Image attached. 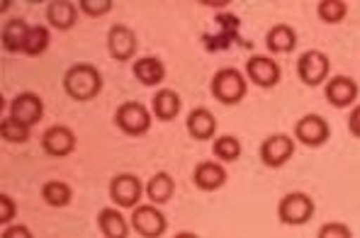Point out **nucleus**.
<instances>
[{"label": "nucleus", "instance_id": "nucleus-20", "mask_svg": "<svg viewBox=\"0 0 360 238\" xmlns=\"http://www.w3.org/2000/svg\"><path fill=\"white\" fill-rule=\"evenodd\" d=\"M131 73H134V78L141 83V86L156 88V86H161V83L166 81L168 71H166V63L158 59V56H141V59L134 61Z\"/></svg>", "mask_w": 360, "mask_h": 238}, {"label": "nucleus", "instance_id": "nucleus-30", "mask_svg": "<svg viewBox=\"0 0 360 238\" xmlns=\"http://www.w3.org/2000/svg\"><path fill=\"white\" fill-rule=\"evenodd\" d=\"M78 8H81L88 18H103V15H108L110 10L115 8V3L112 0H81Z\"/></svg>", "mask_w": 360, "mask_h": 238}, {"label": "nucleus", "instance_id": "nucleus-31", "mask_svg": "<svg viewBox=\"0 0 360 238\" xmlns=\"http://www.w3.org/2000/svg\"><path fill=\"white\" fill-rule=\"evenodd\" d=\"M316 238H353V231L351 226L341 224V221H326V224H321Z\"/></svg>", "mask_w": 360, "mask_h": 238}, {"label": "nucleus", "instance_id": "nucleus-12", "mask_svg": "<svg viewBox=\"0 0 360 238\" xmlns=\"http://www.w3.org/2000/svg\"><path fill=\"white\" fill-rule=\"evenodd\" d=\"M360 95V86L356 78L351 76H333L326 81L324 86V98L331 107L346 110V107H356Z\"/></svg>", "mask_w": 360, "mask_h": 238}, {"label": "nucleus", "instance_id": "nucleus-4", "mask_svg": "<svg viewBox=\"0 0 360 238\" xmlns=\"http://www.w3.org/2000/svg\"><path fill=\"white\" fill-rule=\"evenodd\" d=\"M110 202L120 209H136L146 194V183L134 173H117L110 180Z\"/></svg>", "mask_w": 360, "mask_h": 238}, {"label": "nucleus", "instance_id": "nucleus-13", "mask_svg": "<svg viewBox=\"0 0 360 238\" xmlns=\"http://www.w3.org/2000/svg\"><path fill=\"white\" fill-rule=\"evenodd\" d=\"M136 49H139V41H136V34L131 27H127V25H112L108 29V54L115 61L120 63L131 61Z\"/></svg>", "mask_w": 360, "mask_h": 238}, {"label": "nucleus", "instance_id": "nucleus-27", "mask_svg": "<svg viewBox=\"0 0 360 238\" xmlns=\"http://www.w3.org/2000/svg\"><path fill=\"white\" fill-rule=\"evenodd\" d=\"M49 44H51L49 27H44V25H32L22 54L25 56H41L46 49H49Z\"/></svg>", "mask_w": 360, "mask_h": 238}, {"label": "nucleus", "instance_id": "nucleus-7", "mask_svg": "<svg viewBox=\"0 0 360 238\" xmlns=\"http://www.w3.org/2000/svg\"><path fill=\"white\" fill-rule=\"evenodd\" d=\"M331 73V59L319 49H307L297 59V76L307 88L326 86Z\"/></svg>", "mask_w": 360, "mask_h": 238}, {"label": "nucleus", "instance_id": "nucleus-33", "mask_svg": "<svg viewBox=\"0 0 360 238\" xmlns=\"http://www.w3.org/2000/svg\"><path fill=\"white\" fill-rule=\"evenodd\" d=\"M0 238H34V236H32V231L25 224H10L3 229V236Z\"/></svg>", "mask_w": 360, "mask_h": 238}, {"label": "nucleus", "instance_id": "nucleus-35", "mask_svg": "<svg viewBox=\"0 0 360 238\" xmlns=\"http://www.w3.org/2000/svg\"><path fill=\"white\" fill-rule=\"evenodd\" d=\"M173 238H200V236L195 234V231H180V234H176Z\"/></svg>", "mask_w": 360, "mask_h": 238}, {"label": "nucleus", "instance_id": "nucleus-32", "mask_svg": "<svg viewBox=\"0 0 360 238\" xmlns=\"http://www.w3.org/2000/svg\"><path fill=\"white\" fill-rule=\"evenodd\" d=\"M18 216V204H15L13 197L8 194H0V224L3 226H10Z\"/></svg>", "mask_w": 360, "mask_h": 238}, {"label": "nucleus", "instance_id": "nucleus-18", "mask_svg": "<svg viewBox=\"0 0 360 238\" xmlns=\"http://www.w3.org/2000/svg\"><path fill=\"white\" fill-rule=\"evenodd\" d=\"M183 112V100L173 88H161L151 98V114L158 121H173Z\"/></svg>", "mask_w": 360, "mask_h": 238}, {"label": "nucleus", "instance_id": "nucleus-1", "mask_svg": "<svg viewBox=\"0 0 360 238\" xmlns=\"http://www.w3.org/2000/svg\"><path fill=\"white\" fill-rule=\"evenodd\" d=\"M63 93L76 103H90L103 93V73L93 63H73L63 73Z\"/></svg>", "mask_w": 360, "mask_h": 238}, {"label": "nucleus", "instance_id": "nucleus-14", "mask_svg": "<svg viewBox=\"0 0 360 238\" xmlns=\"http://www.w3.org/2000/svg\"><path fill=\"white\" fill-rule=\"evenodd\" d=\"M10 117L22 121L27 126H34L44 119V100L39 98L37 93H18L10 103Z\"/></svg>", "mask_w": 360, "mask_h": 238}, {"label": "nucleus", "instance_id": "nucleus-5", "mask_svg": "<svg viewBox=\"0 0 360 238\" xmlns=\"http://www.w3.org/2000/svg\"><path fill=\"white\" fill-rule=\"evenodd\" d=\"M314 211H316L314 199L307 192H300V190L283 194V199L278 202V219H280V224H285V226L309 224Z\"/></svg>", "mask_w": 360, "mask_h": 238}, {"label": "nucleus", "instance_id": "nucleus-8", "mask_svg": "<svg viewBox=\"0 0 360 238\" xmlns=\"http://www.w3.org/2000/svg\"><path fill=\"white\" fill-rule=\"evenodd\" d=\"M131 231H136L141 238H161L168 231V219L156 204H139L136 209H131L129 216Z\"/></svg>", "mask_w": 360, "mask_h": 238}, {"label": "nucleus", "instance_id": "nucleus-9", "mask_svg": "<svg viewBox=\"0 0 360 238\" xmlns=\"http://www.w3.org/2000/svg\"><path fill=\"white\" fill-rule=\"evenodd\" d=\"M243 76L248 78V83L258 88H275L283 78V68L273 56H263V54H253L248 56V61L243 63Z\"/></svg>", "mask_w": 360, "mask_h": 238}, {"label": "nucleus", "instance_id": "nucleus-26", "mask_svg": "<svg viewBox=\"0 0 360 238\" xmlns=\"http://www.w3.org/2000/svg\"><path fill=\"white\" fill-rule=\"evenodd\" d=\"M73 192L71 187H68L66 183H61V180H49V183L41 185V199H44L49 207H66L68 202H71Z\"/></svg>", "mask_w": 360, "mask_h": 238}, {"label": "nucleus", "instance_id": "nucleus-21", "mask_svg": "<svg viewBox=\"0 0 360 238\" xmlns=\"http://www.w3.org/2000/svg\"><path fill=\"white\" fill-rule=\"evenodd\" d=\"M176 194V180H173L171 173L158 171L146 180V199L149 204H156V207H163L168 204Z\"/></svg>", "mask_w": 360, "mask_h": 238}, {"label": "nucleus", "instance_id": "nucleus-24", "mask_svg": "<svg viewBox=\"0 0 360 238\" xmlns=\"http://www.w3.org/2000/svg\"><path fill=\"white\" fill-rule=\"evenodd\" d=\"M46 20L56 29H73L78 22V5L71 0H51L46 5Z\"/></svg>", "mask_w": 360, "mask_h": 238}, {"label": "nucleus", "instance_id": "nucleus-23", "mask_svg": "<svg viewBox=\"0 0 360 238\" xmlns=\"http://www.w3.org/2000/svg\"><path fill=\"white\" fill-rule=\"evenodd\" d=\"M297 46V32L290 25H273L266 34V49L273 56L278 54H292Z\"/></svg>", "mask_w": 360, "mask_h": 238}, {"label": "nucleus", "instance_id": "nucleus-15", "mask_svg": "<svg viewBox=\"0 0 360 238\" xmlns=\"http://www.w3.org/2000/svg\"><path fill=\"white\" fill-rule=\"evenodd\" d=\"M41 149L51 158L71 156L76 151V134L71 126L66 124H51L49 129L41 134Z\"/></svg>", "mask_w": 360, "mask_h": 238}, {"label": "nucleus", "instance_id": "nucleus-19", "mask_svg": "<svg viewBox=\"0 0 360 238\" xmlns=\"http://www.w3.org/2000/svg\"><path fill=\"white\" fill-rule=\"evenodd\" d=\"M98 229L105 238H129L131 224L120 207H103L98 211Z\"/></svg>", "mask_w": 360, "mask_h": 238}, {"label": "nucleus", "instance_id": "nucleus-29", "mask_svg": "<svg viewBox=\"0 0 360 238\" xmlns=\"http://www.w3.org/2000/svg\"><path fill=\"white\" fill-rule=\"evenodd\" d=\"M30 134H32V126L22 124V121L13 117H5L0 121V136L8 144H25V141H30Z\"/></svg>", "mask_w": 360, "mask_h": 238}, {"label": "nucleus", "instance_id": "nucleus-17", "mask_svg": "<svg viewBox=\"0 0 360 238\" xmlns=\"http://www.w3.org/2000/svg\"><path fill=\"white\" fill-rule=\"evenodd\" d=\"M185 129L195 141H214L217 139V117L207 107H195L185 117Z\"/></svg>", "mask_w": 360, "mask_h": 238}, {"label": "nucleus", "instance_id": "nucleus-34", "mask_svg": "<svg viewBox=\"0 0 360 238\" xmlns=\"http://www.w3.org/2000/svg\"><path fill=\"white\" fill-rule=\"evenodd\" d=\"M348 131H351V136L360 139V105H356L348 114Z\"/></svg>", "mask_w": 360, "mask_h": 238}, {"label": "nucleus", "instance_id": "nucleus-3", "mask_svg": "<svg viewBox=\"0 0 360 238\" xmlns=\"http://www.w3.org/2000/svg\"><path fill=\"white\" fill-rule=\"evenodd\" d=\"M210 90H212V98L221 105H239L248 93V78L243 76V71L234 66H224L212 76V83H210Z\"/></svg>", "mask_w": 360, "mask_h": 238}, {"label": "nucleus", "instance_id": "nucleus-2", "mask_svg": "<svg viewBox=\"0 0 360 238\" xmlns=\"http://www.w3.org/2000/svg\"><path fill=\"white\" fill-rule=\"evenodd\" d=\"M214 25L217 29L214 32H207V34H202V44L207 51H226L231 49V44H239L243 49H251V41H246L241 37V20L236 18L234 13H229V10H224V13L214 15Z\"/></svg>", "mask_w": 360, "mask_h": 238}, {"label": "nucleus", "instance_id": "nucleus-10", "mask_svg": "<svg viewBox=\"0 0 360 238\" xmlns=\"http://www.w3.org/2000/svg\"><path fill=\"white\" fill-rule=\"evenodd\" d=\"M331 139V126L321 114L309 112L304 117L297 119L295 124V141L302 146H309V149H319L326 141Z\"/></svg>", "mask_w": 360, "mask_h": 238}, {"label": "nucleus", "instance_id": "nucleus-11", "mask_svg": "<svg viewBox=\"0 0 360 238\" xmlns=\"http://www.w3.org/2000/svg\"><path fill=\"white\" fill-rule=\"evenodd\" d=\"M295 151H297V141L288 134H270L261 144V161L266 168H283L292 161Z\"/></svg>", "mask_w": 360, "mask_h": 238}, {"label": "nucleus", "instance_id": "nucleus-16", "mask_svg": "<svg viewBox=\"0 0 360 238\" xmlns=\"http://www.w3.org/2000/svg\"><path fill=\"white\" fill-rule=\"evenodd\" d=\"M226 168L221 166L219 161H202L195 166L193 171V183L198 190H202V192H217V190H221L226 185Z\"/></svg>", "mask_w": 360, "mask_h": 238}, {"label": "nucleus", "instance_id": "nucleus-22", "mask_svg": "<svg viewBox=\"0 0 360 238\" xmlns=\"http://www.w3.org/2000/svg\"><path fill=\"white\" fill-rule=\"evenodd\" d=\"M30 27L32 25L25 22L22 18H10L8 22L3 25V34H0V39H3V51H8V54H22Z\"/></svg>", "mask_w": 360, "mask_h": 238}, {"label": "nucleus", "instance_id": "nucleus-28", "mask_svg": "<svg viewBox=\"0 0 360 238\" xmlns=\"http://www.w3.org/2000/svg\"><path fill=\"white\" fill-rule=\"evenodd\" d=\"M316 15H319L321 22L338 25V22L346 20L348 3L346 0H319V3H316Z\"/></svg>", "mask_w": 360, "mask_h": 238}, {"label": "nucleus", "instance_id": "nucleus-25", "mask_svg": "<svg viewBox=\"0 0 360 238\" xmlns=\"http://www.w3.org/2000/svg\"><path fill=\"white\" fill-rule=\"evenodd\" d=\"M212 153L219 163H236L243 153V146L239 141V136L234 134H224V136H217L212 141Z\"/></svg>", "mask_w": 360, "mask_h": 238}, {"label": "nucleus", "instance_id": "nucleus-6", "mask_svg": "<svg viewBox=\"0 0 360 238\" xmlns=\"http://www.w3.org/2000/svg\"><path fill=\"white\" fill-rule=\"evenodd\" d=\"M151 121H153L151 110L144 103H136V100L122 103L115 110V124L127 136H144L151 129Z\"/></svg>", "mask_w": 360, "mask_h": 238}]
</instances>
